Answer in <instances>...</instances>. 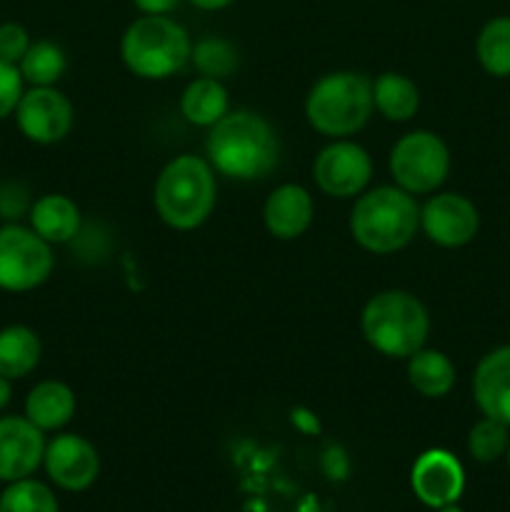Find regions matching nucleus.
<instances>
[{
  "instance_id": "nucleus-1",
  "label": "nucleus",
  "mask_w": 510,
  "mask_h": 512,
  "mask_svg": "<svg viewBox=\"0 0 510 512\" xmlns=\"http://www.w3.org/2000/svg\"><path fill=\"white\" fill-rule=\"evenodd\" d=\"M205 155L220 175L248 183L273 173L280 160V140L263 115L235 110L210 128Z\"/></svg>"
},
{
  "instance_id": "nucleus-2",
  "label": "nucleus",
  "mask_w": 510,
  "mask_h": 512,
  "mask_svg": "<svg viewBox=\"0 0 510 512\" xmlns=\"http://www.w3.org/2000/svg\"><path fill=\"white\" fill-rule=\"evenodd\" d=\"M420 230V205L398 185H378L358 195L350 210V235L363 250L390 255L408 248Z\"/></svg>"
},
{
  "instance_id": "nucleus-3",
  "label": "nucleus",
  "mask_w": 510,
  "mask_h": 512,
  "mask_svg": "<svg viewBox=\"0 0 510 512\" xmlns=\"http://www.w3.org/2000/svg\"><path fill=\"white\" fill-rule=\"evenodd\" d=\"M218 200L215 170L208 158L178 155L160 170L153 203L160 220L173 230H195L210 218Z\"/></svg>"
},
{
  "instance_id": "nucleus-4",
  "label": "nucleus",
  "mask_w": 510,
  "mask_h": 512,
  "mask_svg": "<svg viewBox=\"0 0 510 512\" xmlns=\"http://www.w3.org/2000/svg\"><path fill=\"white\" fill-rule=\"evenodd\" d=\"M360 330L370 348L380 355L408 360L428 343L430 315L408 290H380L365 303Z\"/></svg>"
},
{
  "instance_id": "nucleus-5",
  "label": "nucleus",
  "mask_w": 510,
  "mask_h": 512,
  "mask_svg": "<svg viewBox=\"0 0 510 512\" xmlns=\"http://www.w3.org/2000/svg\"><path fill=\"white\" fill-rule=\"evenodd\" d=\"M373 110V80L355 70L323 75L305 98V118L310 128L333 140L363 130Z\"/></svg>"
},
{
  "instance_id": "nucleus-6",
  "label": "nucleus",
  "mask_w": 510,
  "mask_h": 512,
  "mask_svg": "<svg viewBox=\"0 0 510 512\" xmlns=\"http://www.w3.org/2000/svg\"><path fill=\"white\" fill-rule=\"evenodd\" d=\"M193 40L168 15H140L125 28L120 55L125 68L145 80H165L190 63Z\"/></svg>"
},
{
  "instance_id": "nucleus-7",
  "label": "nucleus",
  "mask_w": 510,
  "mask_h": 512,
  "mask_svg": "<svg viewBox=\"0 0 510 512\" xmlns=\"http://www.w3.org/2000/svg\"><path fill=\"white\" fill-rule=\"evenodd\" d=\"M390 175L410 195L435 193L450 173V150L438 133L413 130L390 150Z\"/></svg>"
},
{
  "instance_id": "nucleus-8",
  "label": "nucleus",
  "mask_w": 510,
  "mask_h": 512,
  "mask_svg": "<svg viewBox=\"0 0 510 512\" xmlns=\"http://www.w3.org/2000/svg\"><path fill=\"white\" fill-rule=\"evenodd\" d=\"M53 268V245L33 228L20 223H5L0 228V290L30 293L50 278Z\"/></svg>"
},
{
  "instance_id": "nucleus-9",
  "label": "nucleus",
  "mask_w": 510,
  "mask_h": 512,
  "mask_svg": "<svg viewBox=\"0 0 510 512\" xmlns=\"http://www.w3.org/2000/svg\"><path fill=\"white\" fill-rule=\"evenodd\" d=\"M313 178L315 185L330 198H355L365 193L373 178V160L363 145L338 138L315 155Z\"/></svg>"
},
{
  "instance_id": "nucleus-10",
  "label": "nucleus",
  "mask_w": 510,
  "mask_h": 512,
  "mask_svg": "<svg viewBox=\"0 0 510 512\" xmlns=\"http://www.w3.org/2000/svg\"><path fill=\"white\" fill-rule=\"evenodd\" d=\"M13 115L20 133L38 145L60 143L68 138L75 123L73 103L55 85L25 90Z\"/></svg>"
},
{
  "instance_id": "nucleus-11",
  "label": "nucleus",
  "mask_w": 510,
  "mask_h": 512,
  "mask_svg": "<svg viewBox=\"0 0 510 512\" xmlns=\"http://www.w3.org/2000/svg\"><path fill=\"white\" fill-rule=\"evenodd\" d=\"M43 468L55 488L83 493L98 480L100 455L83 435L60 433L45 445Z\"/></svg>"
},
{
  "instance_id": "nucleus-12",
  "label": "nucleus",
  "mask_w": 510,
  "mask_h": 512,
  "mask_svg": "<svg viewBox=\"0 0 510 512\" xmlns=\"http://www.w3.org/2000/svg\"><path fill=\"white\" fill-rule=\"evenodd\" d=\"M420 228L440 248H463L478 235L480 213L460 193H438L420 208Z\"/></svg>"
},
{
  "instance_id": "nucleus-13",
  "label": "nucleus",
  "mask_w": 510,
  "mask_h": 512,
  "mask_svg": "<svg viewBox=\"0 0 510 512\" xmlns=\"http://www.w3.org/2000/svg\"><path fill=\"white\" fill-rule=\"evenodd\" d=\"M45 433L35 428L25 415H3L0 418V483L33 478L43 465Z\"/></svg>"
},
{
  "instance_id": "nucleus-14",
  "label": "nucleus",
  "mask_w": 510,
  "mask_h": 512,
  "mask_svg": "<svg viewBox=\"0 0 510 512\" xmlns=\"http://www.w3.org/2000/svg\"><path fill=\"white\" fill-rule=\"evenodd\" d=\"M415 498L428 508L440 510L458 503L465 490V473L460 460L448 450H428L420 455L410 473Z\"/></svg>"
},
{
  "instance_id": "nucleus-15",
  "label": "nucleus",
  "mask_w": 510,
  "mask_h": 512,
  "mask_svg": "<svg viewBox=\"0 0 510 512\" xmlns=\"http://www.w3.org/2000/svg\"><path fill=\"white\" fill-rule=\"evenodd\" d=\"M473 400L485 418L510 428V345L493 348L475 365Z\"/></svg>"
},
{
  "instance_id": "nucleus-16",
  "label": "nucleus",
  "mask_w": 510,
  "mask_h": 512,
  "mask_svg": "<svg viewBox=\"0 0 510 512\" xmlns=\"http://www.w3.org/2000/svg\"><path fill=\"white\" fill-rule=\"evenodd\" d=\"M313 195L298 183H285L268 195L263 205V223L278 240H295L313 225Z\"/></svg>"
},
{
  "instance_id": "nucleus-17",
  "label": "nucleus",
  "mask_w": 510,
  "mask_h": 512,
  "mask_svg": "<svg viewBox=\"0 0 510 512\" xmlns=\"http://www.w3.org/2000/svg\"><path fill=\"white\" fill-rule=\"evenodd\" d=\"M28 220L30 228L40 238L48 240L50 245L73 243V238L83 228V215H80V208L75 205V200L60 193L40 195L38 200H33Z\"/></svg>"
},
{
  "instance_id": "nucleus-18",
  "label": "nucleus",
  "mask_w": 510,
  "mask_h": 512,
  "mask_svg": "<svg viewBox=\"0 0 510 512\" xmlns=\"http://www.w3.org/2000/svg\"><path fill=\"white\" fill-rule=\"evenodd\" d=\"M78 400H75L73 388L63 380H43L35 385L25 398V418L40 428L43 433H55L63 430L73 420Z\"/></svg>"
},
{
  "instance_id": "nucleus-19",
  "label": "nucleus",
  "mask_w": 510,
  "mask_h": 512,
  "mask_svg": "<svg viewBox=\"0 0 510 512\" xmlns=\"http://www.w3.org/2000/svg\"><path fill=\"white\" fill-rule=\"evenodd\" d=\"M458 370L443 350L420 348L408 358V383L423 398H445L455 388Z\"/></svg>"
},
{
  "instance_id": "nucleus-20",
  "label": "nucleus",
  "mask_w": 510,
  "mask_h": 512,
  "mask_svg": "<svg viewBox=\"0 0 510 512\" xmlns=\"http://www.w3.org/2000/svg\"><path fill=\"white\" fill-rule=\"evenodd\" d=\"M228 90H225L223 80L215 78H195L190 80L188 88L180 95V113L188 123L198 125V128H213L223 115L230 113Z\"/></svg>"
},
{
  "instance_id": "nucleus-21",
  "label": "nucleus",
  "mask_w": 510,
  "mask_h": 512,
  "mask_svg": "<svg viewBox=\"0 0 510 512\" xmlns=\"http://www.w3.org/2000/svg\"><path fill=\"white\" fill-rule=\"evenodd\" d=\"M43 358V343L28 325H8L0 330V375L20 380L33 373Z\"/></svg>"
},
{
  "instance_id": "nucleus-22",
  "label": "nucleus",
  "mask_w": 510,
  "mask_h": 512,
  "mask_svg": "<svg viewBox=\"0 0 510 512\" xmlns=\"http://www.w3.org/2000/svg\"><path fill=\"white\" fill-rule=\"evenodd\" d=\"M373 103L385 120L405 123L418 113L420 90L408 75L383 73L373 80Z\"/></svg>"
},
{
  "instance_id": "nucleus-23",
  "label": "nucleus",
  "mask_w": 510,
  "mask_h": 512,
  "mask_svg": "<svg viewBox=\"0 0 510 512\" xmlns=\"http://www.w3.org/2000/svg\"><path fill=\"white\" fill-rule=\"evenodd\" d=\"M475 58L493 78H510V15H495L480 28Z\"/></svg>"
},
{
  "instance_id": "nucleus-24",
  "label": "nucleus",
  "mask_w": 510,
  "mask_h": 512,
  "mask_svg": "<svg viewBox=\"0 0 510 512\" xmlns=\"http://www.w3.org/2000/svg\"><path fill=\"white\" fill-rule=\"evenodd\" d=\"M18 70L30 88H50L68 70V58H65V50L53 40H35L18 63Z\"/></svg>"
},
{
  "instance_id": "nucleus-25",
  "label": "nucleus",
  "mask_w": 510,
  "mask_h": 512,
  "mask_svg": "<svg viewBox=\"0 0 510 512\" xmlns=\"http://www.w3.org/2000/svg\"><path fill=\"white\" fill-rule=\"evenodd\" d=\"M190 63L195 65L203 78H215L225 80L238 70V50L233 43H228L225 38L218 35H208V38H200L193 45V53H190Z\"/></svg>"
},
{
  "instance_id": "nucleus-26",
  "label": "nucleus",
  "mask_w": 510,
  "mask_h": 512,
  "mask_svg": "<svg viewBox=\"0 0 510 512\" xmlns=\"http://www.w3.org/2000/svg\"><path fill=\"white\" fill-rule=\"evenodd\" d=\"M0 512H60V505L48 485L25 478L8 483L0 493Z\"/></svg>"
},
{
  "instance_id": "nucleus-27",
  "label": "nucleus",
  "mask_w": 510,
  "mask_h": 512,
  "mask_svg": "<svg viewBox=\"0 0 510 512\" xmlns=\"http://www.w3.org/2000/svg\"><path fill=\"white\" fill-rule=\"evenodd\" d=\"M510 443V428L498 423L493 418L478 420L468 433V453L473 455L478 463H495L508 453Z\"/></svg>"
},
{
  "instance_id": "nucleus-28",
  "label": "nucleus",
  "mask_w": 510,
  "mask_h": 512,
  "mask_svg": "<svg viewBox=\"0 0 510 512\" xmlns=\"http://www.w3.org/2000/svg\"><path fill=\"white\" fill-rule=\"evenodd\" d=\"M33 208L30 188L20 180H0V218L5 223H20Z\"/></svg>"
},
{
  "instance_id": "nucleus-29",
  "label": "nucleus",
  "mask_w": 510,
  "mask_h": 512,
  "mask_svg": "<svg viewBox=\"0 0 510 512\" xmlns=\"http://www.w3.org/2000/svg\"><path fill=\"white\" fill-rule=\"evenodd\" d=\"M25 93V80L20 75L18 65L0 60V120L15 113L20 98Z\"/></svg>"
},
{
  "instance_id": "nucleus-30",
  "label": "nucleus",
  "mask_w": 510,
  "mask_h": 512,
  "mask_svg": "<svg viewBox=\"0 0 510 512\" xmlns=\"http://www.w3.org/2000/svg\"><path fill=\"white\" fill-rule=\"evenodd\" d=\"M30 43L33 40H30V33L25 30V25L13 23V20L0 23V60L18 65L23 60V55L28 53Z\"/></svg>"
},
{
  "instance_id": "nucleus-31",
  "label": "nucleus",
  "mask_w": 510,
  "mask_h": 512,
  "mask_svg": "<svg viewBox=\"0 0 510 512\" xmlns=\"http://www.w3.org/2000/svg\"><path fill=\"white\" fill-rule=\"evenodd\" d=\"M133 3L143 15H170L180 0H133Z\"/></svg>"
},
{
  "instance_id": "nucleus-32",
  "label": "nucleus",
  "mask_w": 510,
  "mask_h": 512,
  "mask_svg": "<svg viewBox=\"0 0 510 512\" xmlns=\"http://www.w3.org/2000/svg\"><path fill=\"white\" fill-rule=\"evenodd\" d=\"M325 470H328L330 478H345V473H348V463L338 448H330L325 455Z\"/></svg>"
},
{
  "instance_id": "nucleus-33",
  "label": "nucleus",
  "mask_w": 510,
  "mask_h": 512,
  "mask_svg": "<svg viewBox=\"0 0 510 512\" xmlns=\"http://www.w3.org/2000/svg\"><path fill=\"white\" fill-rule=\"evenodd\" d=\"M13 380H8L5 375H0V410H5L13 400Z\"/></svg>"
},
{
  "instance_id": "nucleus-34",
  "label": "nucleus",
  "mask_w": 510,
  "mask_h": 512,
  "mask_svg": "<svg viewBox=\"0 0 510 512\" xmlns=\"http://www.w3.org/2000/svg\"><path fill=\"white\" fill-rule=\"evenodd\" d=\"M190 3L200 10H223L228 5H233L235 0H190Z\"/></svg>"
},
{
  "instance_id": "nucleus-35",
  "label": "nucleus",
  "mask_w": 510,
  "mask_h": 512,
  "mask_svg": "<svg viewBox=\"0 0 510 512\" xmlns=\"http://www.w3.org/2000/svg\"><path fill=\"white\" fill-rule=\"evenodd\" d=\"M438 512H463L458 508V503H453V505H445V508H440Z\"/></svg>"
},
{
  "instance_id": "nucleus-36",
  "label": "nucleus",
  "mask_w": 510,
  "mask_h": 512,
  "mask_svg": "<svg viewBox=\"0 0 510 512\" xmlns=\"http://www.w3.org/2000/svg\"><path fill=\"white\" fill-rule=\"evenodd\" d=\"M505 458H508V465H510V443H508V453H505Z\"/></svg>"
}]
</instances>
